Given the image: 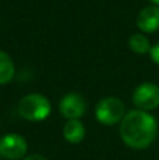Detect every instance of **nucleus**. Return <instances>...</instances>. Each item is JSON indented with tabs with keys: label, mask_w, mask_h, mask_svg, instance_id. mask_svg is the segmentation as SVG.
I'll return each instance as SVG.
<instances>
[{
	"label": "nucleus",
	"mask_w": 159,
	"mask_h": 160,
	"mask_svg": "<svg viewBox=\"0 0 159 160\" xmlns=\"http://www.w3.org/2000/svg\"><path fill=\"white\" fill-rule=\"evenodd\" d=\"M158 135V122L148 111L132 110L120 122V138L128 148L145 149Z\"/></svg>",
	"instance_id": "f257e3e1"
},
{
	"label": "nucleus",
	"mask_w": 159,
	"mask_h": 160,
	"mask_svg": "<svg viewBox=\"0 0 159 160\" xmlns=\"http://www.w3.org/2000/svg\"><path fill=\"white\" fill-rule=\"evenodd\" d=\"M51 110L52 107H51L49 100L38 93H31L24 96L17 105L18 115L31 122H39L47 119L51 114Z\"/></svg>",
	"instance_id": "f03ea898"
},
{
	"label": "nucleus",
	"mask_w": 159,
	"mask_h": 160,
	"mask_svg": "<svg viewBox=\"0 0 159 160\" xmlns=\"http://www.w3.org/2000/svg\"><path fill=\"white\" fill-rule=\"evenodd\" d=\"M126 105L118 97H104L97 102L95 108V115L96 119L100 122L101 125H107L111 127L118 122L123 121L126 117Z\"/></svg>",
	"instance_id": "7ed1b4c3"
},
{
	"label": "nucleus",
	"mask_w": 159,
	"mask_h": 160,
	"mask_svg": "<svg viewBox=\"0 0 159 160\" xmlns=\"http://www.w3.org/2000/svg\"><path fill=\"white\" fill-rule=\"evenodd\" d=\"M132 102L138 110L152 111L159 107V86L146 82L140 84L132 93Z\"/></svg>",
	"instance_id": "20e7f679"
},
{
	"label": "nucleus",
	"mask_w": 159,
	"mask_h": 160,
	"mask_svg": "<svg viewBox=\"0 0 159 160\" xmlns=\"http://www.w3.org/2000/svg\"><path fill=\"white\" fill-rule=\"evenodd\" d=\"M28 150V145L24 136L18 133H7L0 138V156L7 160L24 159Z\"/></svg>",
	"instance_id": "39448f33"
},
{
	"label": "nucleus",
	"mask_w": 159,
	"mask_h": 160,
	"mask_svg": "<svg viewBox=\"0 0 159 160\" xmlns=\"http://www.w3.org/2000/svg\"><path fill=\"white\" fill-rule=\"evenodd\" d=\"M86 110V100L79 93H68L59 101V112L66 119H80Z\"/></svg>",
	"instance_id": "423d86ee"
},
{
	"label": "nucleus",
	"mask_w": 159,
	"mask_h": 160,
	"mask_svg": "<svg viewBox=\"0 0 159 160\" xmlns=\"http://www.w3.org/2000/svg\"><path fill=\"white\" fill-rule=\"evenodd\" d=\"M137 27L142 32L154 34L159 30V6H148L138 13Z\"/></svg>",
	"instance_id": "0eeeda50"
},
{
	"label": "nucleus",
	"mask_w": 159,
	"mask_h": 160,
	"mask_svg": "<svg viewBox=\"0 0 159 160\" xmlns=\"http://www.w3.org/2000/svg\"><path fill=\"white\" fill-rule=\"evenodd\" d=\"M64 139L69 143H80L86 136V128L80 122V119H68L62 129Z\"/></svg>",
	"instance_id": "6e6552de"
},
{
	"label": "nucleus",
	"mask_w": 159,
	"mask_h": 160,
	"mask_svg": "<svg viewBox=\"0 0 159 160\" xmlns=\"http://www.w3.org/2000/svg\"><path fill=\"white\" fill-rule=\"evenodd\" d=\"M14 73L16 68L13 59L4 51H0V86L10 83L14 78Z\"/></svg>",
	"instance_id": "1a4fd4ad"
},
{
	"label": "nucleus",
	"mask_w": 159,
	"mask_h": 160,
	"mask_svg": "<svg viewBox=\"0 0 159 160\" xmlns=\"http://www.w3.org/2000/svg\"><path fill=\"white\" fill-rule=\"evenodd\" d=\"M128 47L132 52L138 53V55H145L151 51V44H149V39L146 38V35L144 34H132L128 39Z\"/></svg>",
	"instance_id": "9d476101"
},
{
	"label": "nucleus",
	"mask_w": 159,
	"mask_h": 160,
	"mask_svg": "<svg viewBox=\"0 0 159 160\" xmlns=\"http://www.w3.org/2000/svg\"><path fill=\"white\" fill-rule=\"evenodd\" d=\"M149 55H151V59L154 63L159 65V41L154 47H151V51H149Z\"/></svg>",
	"instance_id": "9b49d317"
},
{
	"label": "nucleus",
	"mask_w": 159,
	"mask_h": 160,
	"mask_svg": "<svg viewBox=\"0 0 159 160\" xmlns=\"http://www.w3.org/2000/svg\"><path fill=\"white\" fill-rule=\"evenodd\" d=\"M21 160H48V159L42 155H30V156H27V158H24Z\"/></svg>",
	"instance_id": "f8f14e48"
},
{
	"label": "nucleus",
	"mask_w": 159,
	"mask_h": 160,
	"mask_svg": "<svg viewBox=\"0 0 159 160\" xmlns=\"http://www.w3.org/2000/svg\"><path fill=\"white\" fill-rule=\"evenodd\" d=\"M149 2H151L154 6H159V0H149Z\"/></svg>",
	"instance_id": "ddd939ff"
}]
</instances>
